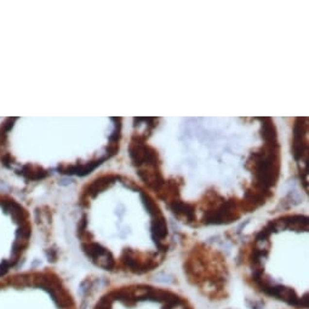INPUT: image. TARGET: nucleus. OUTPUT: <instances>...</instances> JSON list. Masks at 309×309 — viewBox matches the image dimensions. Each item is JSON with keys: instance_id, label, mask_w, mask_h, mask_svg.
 I'll use <instances>...</instances> for the list:
<instances>
[{"instance_id": "f257e3e1", "label": "nucleus", "mask_w": 309, "mask_h": 309, "mask_svg": "<svg viewBox=\"0 0 309 309\" xmlns=\"http://www.w3.org/2000/svg\"><path fill=\"white\" fill-rule=\"evenodd\" d=\"M0 309L83 308L58 274L50 269H29L0 280Z\"/></svg>"}, {"instance_id": "f03ea898", "label": "nucleus", "mask_w": 309, "mask_h": 309, "mask_svg": "<svg viewBox=\"0 0 309 309\" xmlns=\"http://www.w3.org/2000/svg\"><path fill=\"white\" fill-rule=\"evenodd\" d=\"M86 309H197L185 293L148 283H126L102 291Z\"/></svg>"}, {"instance_id": "7ed1b4c3", "label": "nucleus", "mask_w": 309, "mask_h": 309, "mask_svg": "<svg viewBox=\"0 0 309 309\" xmlns=\"http://www.w3.org/2000/svg\"><path fill=\"white\" fill-rule=\"evenodd\" d=\"M0 216V280L19 272L31 242L32 228L24 211L15 203L7 204Z\"/></svg>"}]
</instances>
